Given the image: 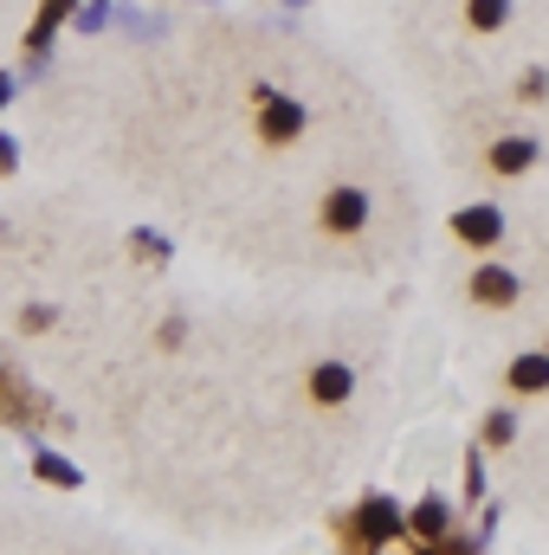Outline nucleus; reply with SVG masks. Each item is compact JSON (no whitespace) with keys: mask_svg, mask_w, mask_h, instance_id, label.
Returning a JSON list of instances; mask_svg holds the SVG:
<instances>
[{"mask_svg":"<svg viewBox=\"0 0 549 555\" xmlns=\"http://www.w3.org/2000/svg\"><path fill=\"white\" fill-rule=\"evenodd\" d=\"M511 388H518V395L549 388V356H524V362H511Z\"/></svg>","mask_w":549,"mask_h":555,"instance_id":"5","label":"nucleus"},{"mask_svg":"<svg viewBox=\"0 0 549 555\" xmlns=\"http://www.w3.org/2000/svg\"><path fill=\"white\" fill-rule=\"evenodd\" d=\"M349 395H356V375H349L343 362H323V369L310 375V401H317V408H343Z\"/></svg>","mask_w":549,"mask_h":555,"instance_id":"2","label":"nucleus"},{"mask_svg":"<svg viewBox=\"0 0 549 555\" xmlns=\"http://www.w3.org/2000/svg\"><path fill=\"white\" fill-rule=\"evenodd\" d=\"M388 530H395V504H388V498H375V504L362 511V537H388Z\"/></svg>","mask_w":549,"mask_h":555,"instance_id":"6","label":"nucleus"},{"mask_svg":"<svg viewBox=\"0 0 549 555\" xmlns=\"http://www.w3.org/2000/svg\"><path fill=\"white\" fill-rule=\"evenodd\" d=\"M39 478H52V485H78V472L59 465V459H46V452H39Z\"/></svg>","mask_w":549,"mask_h":555,"instance_id":"11","label":"nucleus"},{"mask_svg":"<svg viewBox=\"0 0 549 555\" xmlns=\"http://www.w3.org/2000/svg\"><path fill=\"white\" fill-rule=\"evenodd\" d=\"M511 20V0H472V26L478 33H491V26H505Z\"/></svg>","mask_w":549,"mask_h":555,"instance_id":"7","label":"nucleus"},{"mask_svg":"<svg viewBox=\"0 0 549 555\" xmlns=\"http://www.w3.org/2000/svg\"><path fill=\"white\" fill-rule=\"evenodd\" d=\"M531 155H537L531 142H524V137H511V142H505V149H498V155H491V162H498V168L511 175V168H531Z\"/></svg>","mask_w":549,"mask_h":555,"instance_id":"9","label":"nucleus"},{"mask_svg":"<svg viewBox=\"0 0 549 555\" xmlns=\"http://www.w3.org/2000/svg\"><path fill=\"white\" fill-rule=\"evenodd\" d=\"M413 530H420V537H439V530H446V504H439V498H433V504H420Z\"/></svg>","mask_w":549,"mask_h":555,"instance_id":"10","label":"nucleus"},{"mask_svg":"<svg viewBox=\"0 0 549 555\" xmlns=\"http://www.w3.org/2000/svg\"><path fill=\"white\" fill-rule=\"evenodd\" d=\"M323 220H330L336 233H356V227L369 220V194H356V188H336V194H330V207H323Z\"/></svg>","mask_w":549,"mask_h":555,"instance_id":"3","label":"nucleus"},{"mask_svg":"<svg viewBox=\"0 0 549 555\" xmlns=\"http://www.w3.org/2000/svg\"><path fill=\"white\" fill-rule=\"evenodd\" d=\"M0 168H13V149H7V137H0Z\"/></svg>","mask_w":549,"mask_h":555,"instance_id":"12","label":"nucleus"},{"mask_svg":"<svg viewBox=\"0 0 549 555\" xmlns=\"http://www.w3.org/2000/svg\"><path fill=\"white\" fill-rule=\"evenodd\" d=\"M297 124H304V111H297V104H272V117H266V137L284 142L291 130H297Z\"/></svg>","mask_w":549,"mask_h":555,"instance_id":"8","label":"nucleus"},{"mask_svg":"<svg viewBox=\"0 0 549 555\" xmlns=\"http://www.w3.org/2000/svg\"><path fill=\"white\" fill-rule=\"evenodd\" d=\"M472 297H478V304H511V297H518V278L498 272V266H485V272L472 278Z\"/></svg>","mask_w":549,"mask_h":555,"instance_id":"4","label":"nucleus"},{"mask_svg":"<svg viewBox=\"0 0 549 555\" xmlns=\"http://www.w3.org/2000/svg\"><path fill=\"white\" fill-rule=\"evenodd\" d=\"M452 233H459L465 246H498L505 214H498V207H465V214H452Z\"/></svg>","mask_w":549,"mask_h":555,"instance_id":"1","label":"nucleus"}]
</instances>
